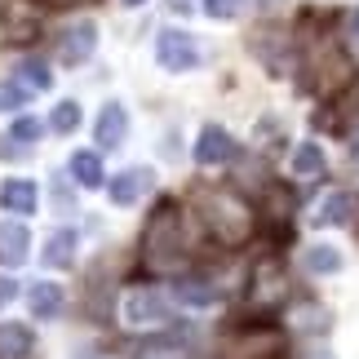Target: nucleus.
I'll return each mask as SVG.
<instances>
[{"label": "nucleus", "mask_w": 359, "mask_h": 359, "mask_svg": "<svg viewBox=\"0 0 359 359\" xmlns=\"http://www.w3.org/2000/svg\"><path fill=\"white\" fill-rule=\"evenodd\" d=\"M27 253H32L27 226L22 222H0V262H5V266H22Z\"/></svg>", "instance_id": "11"}, {"label": "nucleus", "mask_w": 359, "mask_h": 359, "mask_svg": "<svg viewBox=\"0 0 359 359\" xmlns=\"http://www.w3.org/2000/svg\"><path fill=\"white\" fill-rule=\"evenodd\" d=\"M346 45L351 53H359V9H351V18H346Z\"/></svg>", "instance_id": "26"}, {"label": "nucleus", "mask_w": 359, "mask_h": 359, "mask_svg": "<svg viewBox=\"0 0 359 359\" xmlns=\"http://www.w3.org/2000/svg\"><path fill=\"white\" fill-rule=\"evenodd\" d=\"M306 271L311 275H337L341 271V248H333V244H306Z\"/></svg>", "instance_id": "18"}, {"label": "nucleus", "mask_w": 359, "mask_h": 359, "mask_svg": "<svg viewBox=\"0 0 359 359\" xmlns=\"http://www.w3.org/2000/svg\"><path fill=\"white\" fill-rule=\"evenodd\" d=\"M173 320V311H169V302H164V293H156V288H129L120 302V324L124 328H164Z\"/></svg>", "instance_id": "3"}, {"label": "nucleus", "mask_w": 359, "mask_h": 359, "mask_svg": "<svg viewBox=\"0 0 359 359\" xmlns=\"http://www.w3.org/2000/svg\"><path fill=\"white\" fill-rule=\"evenodd\" d=\"M27 311H32V320H53V315L62 311V288L49 284V280L32 284L27 288Z\"/></svg>", "instance_id": "13"}, {"label": "nucleus", "mask_w": 359, "mask_h": 359, "mask_svg": "<svg viewBox=\"0 0 359 359\" xmlns=\"http://www.w3.org/2000/svg\"><path fill=\"white\" fill-rule=\"evenodd\" d=\"M351 213H355V200L351 196H328L324 204H320V213H315V222L320 226H341V222H351Z\"/></svg>", "instance_id": "19"}, {"label": "nucleus", "mask_w": 359, "mask_h": 359, "mask_svg": "<svg viewBox=\"0 0 359 359\" xmlns=\"http://www.w3.org/2000/svg\"><path fill=\"white\" fill-rule=\"evenodd\" d=\"M93 45H98V27L93 22H76V27H67V32L58 36V62L67 67H76V62H85Z\"/></svg>", "instance_id": "6"}, {"label": "nucleus", "mask_w": 359, "mask_h": 359, "mask_svg": "<svg viewBox=\"0 0 359 359\" xmlns=\"http://www.w3.org/2000/svg\"><path fill=\"white\" fill-rule=\"evenodd\" d=\"M355 151H359V147H355Z\"/></svg>", "instance_id": "30"}, {"label": "nucleus", "mask_w": 359, "mask_h": 359, "mask_svg": "<svg viewBox=\"0 0 359 359\" xmlns=\"http://www.w3.org/2000/svg\"><path fill=\"white\" fill-rule=\"evenodd\" d=\"M177 297L191 302V306H209V302L217 297V288H209L204 280H182V284H177Z\"/></svg>", "instance_id": "22"}, {"label": "nucleus", "mask_w": 359, "mask_h": 359, "mask_svg": "<svg viewBox=\"0 0 359 359\" xmlns=\"http://www.w3.org/2000/svg\"><path fill=\"white\" fill-rule=\"evenodd\" d=\"M236 156V142H231V133L222 124H204L200 137H196V160L200 164H226Z\"/></svg>", "instance_id": "8"}, {"label": "nucleus", "mask_w": 359, "mask_h": 359, "mask_svg": "<svg viewBox=\"0 0 359 359\" xmlns=\"http://www.w3.org/2000/svg\"><path fill=\"white\" fill-rule=\"evenodd\" d=\"M53 5H89V0H53Z\"/></svg>", "instance_id": "28"}, {"label": "nucleus", "mask_w": 359, "mask_h": 359, "mask_svg": "<svg viewBox=\"0 0 359 359\" xmlns=\"http://www.w3.org/2000/svg\"><path fill=\"white\" fill-rule=\"evenodd\" d=\"M124 5H147V0H124Z\"/></svg>", "instance_id": "29"}, {"label": "nucleus", "mask_w": 359, "mask_h": 359, "mask_svg": "<svg viewBox=\"0 0 359 359\" xmlns=\"http://www.w3.org/2000/svg\"><path fill=\"white\" fill-rule=\"evenodd\" d=\"M200 217L217 244L236 248L253 236V209L236 196V191H200Z\"/></svg>", "instance_id": "2"}, {"label": "nucleus", "mask_w": 359, "mask_h": 359, "mask_svg": "<svg viewBox=\"0 0 359 359\" xmlns=\"http://www.w3.org/2000/svg\"><path fill=\"white\" fill-rule=\"evenodd\" d=\"M284 297H288V271H284V262H262V266L253 271L248 302H253L257 311H275Z\"/></svg>", "instance_id": "5"}, {"label": "nucleus", "mask_w": 359, "mask_h": 359, "mask_svg": "<svg viewBox=\"0 0 359 359\" xmlns=\"http://www.w3.org/2000/svg\"><path fill=\"white\" fill-rule=\"evenodd\" d=\"M40 89H49V67L45 62H18L13 76H9V85H5V98L22 102V98H32Z\"/></svg>", "instance_id": "7"}, {"label": "nucleus", "mask_w": 359, "mask_h": 359, "mask_svg": "<svg viewBox=\"0 0 359 359\" xmlns=\"http://www.w3.org/2000/svg\"><path fill=\"white\" fill-rule=\"evenodd\" d=\"M76 262V231H53V236L45 240V266L53 271H62V266H72Z\"/></svg>", "instance_id": "16"}, {"label": "nucleus", "mask_w": 359, "mask_h": 359, "mask_svg": "<svg viewBox=\"0 0 359 359\" xmlns=\"http://www.w3.org/2000/svg\"><path fill=\"white\" fill-rule=\"evenodd\" d=\"M36 337L22 324H0V359H32Z\"/></svg>", "instance_id": "15"}, {"label": "nucleus", "mask_w": 359, "mask_h": 359, "mask_svg": "<svg viewBox=\"0 0 359 359\" xmlns=\"http://www.w3.org/2000/svg\"><path fill=\"white\" fill-rule=\"evenodd\" d=\"M204 13L209 18H236V13H244V0H204Z\"/></svg>", "instance_id": "24"}, {"label": "nucleus", "mask_w": 359, "mask_h": 359, "mask_svg": "<svg viewBox=\"0 0 359 359\" xmlns=\"http://www.w3.org/2000/svg\"><path fill=\"white\" fill-rule=\"evenodd\" d=\"M9 137H13V142H36V137H40V120L18 116V120H13V129H9Z\"/></svg>", "instance_id": "23"}, {"label": "nucleus", "mask_w": 359, "mask_h": 359, "mask_svg": "<svg viewBox=\"0 0 359 359\" xmlns=\"http://www.w3.org/2000/svg\"><path fill=\"white\" fill-rule=\"evenodd\" d=\"M13 297H18V280H9V275H0V311H5Z\"/></svg>", "instance_id": "25"}, {"label": "nucleus", "mask_w": 359, "mask_h": 359, "mask_svg": "<svg viewBox=\"0 0 359 359\" xmlns=\"http://www.w3.org/2000/svg\"><path fill=\"white\" fill-rule=\"evenodd\" d=\"M0 204H5L9 213H36V204H40V191L36 182H27V177H9L5 187H0Z\"/></svg>", "instance_id": "12"}, {"label": "nucleus", "mask_w": 359, "mask_h": 359, "mask_svg": "<svg viewBox=\"0 0 359 359\" xmlns=\"http://www.w3.org/2000/svg\"><path fill=\"white\" fill-rule=\"evenodd\" d=\"M124 133H129V111H124L120 102H107L102 116H98V124H93V137H98V147H107V151L120 147Z\"/></svg>", "instance_id": "9"}, {"label": "nucleus", "mask_w": 359, "mask_h": 359, "mask_svg": "<svg viewBox=\"0 0 359 359\" xmlns=\"http://www.w3.org/2000/svg\"><path fill=\"white\" fill-rule=\"evenodd\" d=\"M49 129H53V133H76V129H80V102H72V98H67V102H58V107H53V116H49Z\"/></svg>", "instance_id": "21"}, {"label": "nucleus", "mask_w": 359, "mask_h": 359, "mask_svg": "<svg viewBox=\"0 0 359 359\" xmlns=\"http://www.w3.org/2000/svg\"><path fill=\"white\" fill-rule=\"evenodd\" d=\"M0 22H5L9 40H32L40 32V13L32 5H22V0H9V5L0 9Z\"/></svg>", "instance_id": "10"}, {"label": "nucleus", "mask_w": 359, "mask_h": 359, "mask_svg": "<svg viewBox=\"0 0 359 359\" xmlns=\"http://www.w3.org/2000/svg\"><path fill=\"white\" fill-rule=\"evenodd\" d=\"M151 187V173L147 169H124V173H116L111 177V204H137L142 200V191Z\"/></svg>", "instance_id": "14"}, {"label": "nucleus", "mask_w": 359, "mask_h": 359, "mask_svg": "<svg viewBox=\"0 0 359 359\" xmlns=\"http://www.w3.org/2000/svg\"><path fill=\"white\" fill-rule=\"evenodd\" d=\"M156 62L164 67V72H196V62H200V45H196V36H187V32H177V27H164V32L156 36Z\"/></svg>", "instance_id": "4"}, {"label": "nucleus", "mask_w": 359, "mask_h": 359, "mask_svg": "<svg viewBox=\"0 0 359 359\" xmlns=\"http://www.w3.org/2000/svg\"><path fill=\"white\" fill-rule=\"evenodd\" d=\"M191 257V240H187V226H182V209L177 204H160L147 222V236H142V262L147 271L156 275H177Z\"/></svg>", "instance_id": "1"}, {"label": "nucleus", "mask_w": 359, "mask_h": 359, "mask_svg": "<svg viewBox=\"0 0 359 359\" xmlns=\"http://www.w3.org/2000/svg\"><path fill=\"white\" fill-rule=\"evenodd\" d=\"M169 5H173L177 13H187V9H191V0H169Z\"/></svg>", "instance_id": "27"}, {"label": "nucleus", "mask_w": 359, "mask_h": 359, "mask_svg": "<svg viewBox=\"0 0 359 359\" xmlns=\"http://www.w3.org/2000/svg\"><path fill=\"white\" fill-rule=\"evenodd\" d=\"M293 173L306 177V182H311V177H320V173H324V151L315 147V142H302V147L293 151Z\"/></svg>", "instance_id": "20"}, {"label": "nucleus", "mask_w": 359, "mask_h": 359, "mask_svg": "<svg viewBox=\"0 0 359 359\" xmlns=\"http://www.w3.org/2000/svg\"><path fill=\"white\" fill-rule=\"evenodd\" d=\"M72 177H76V182L80 187H102L107 182V173H102V160L98 156H93V151H76V156H72Z\"/></svg>", "instance_id": "17"}]
</instances>
